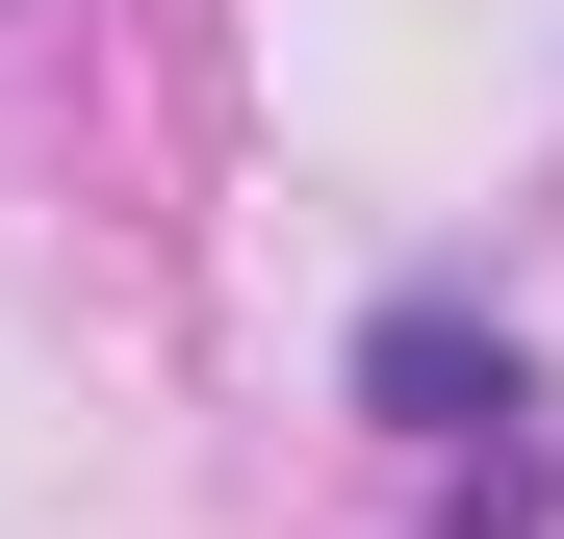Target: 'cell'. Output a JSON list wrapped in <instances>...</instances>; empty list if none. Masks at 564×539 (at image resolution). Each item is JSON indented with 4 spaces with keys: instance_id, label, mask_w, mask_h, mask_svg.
<instances>
[{
    "instance_id": "cell-1",
    "label": "cell",
    "mask_w": 564,
    "mask_h": 539,
    "mask_svg": "<svg viewBox=\"0 0 564 539\" xmlns=\"http://www.w3.org/2000/svg\"><path fill=\"white\" fill-rule=\"evenodd\" d=\"M359 411H386V436H513L539 386H513V334H488V309H436V283H411L386 334H359Z\"/></svg>"
}]
</instances>
